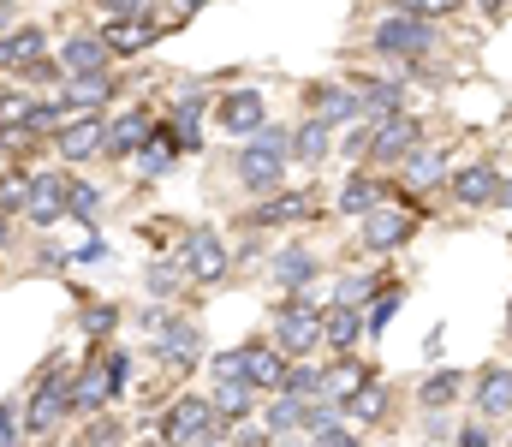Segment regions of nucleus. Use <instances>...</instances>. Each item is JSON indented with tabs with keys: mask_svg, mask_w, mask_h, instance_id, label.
Masks as SVG:
<instances>
[{
	"mask_svg": "<svg viewBox=\"0 0 512 447\" xmlns=\"http://www.w3.org/2000/svg\"><path fill=\"white\" fill-rule=\"evenodd\" d=\"M399 6H405V12H417V18H429V24H435V18H453V12H459V6H465V0H399Z\"/></svg>",
	"mask_w": 512,
	"mask_h": 447,
	"instance_id": "09e8293b",
	"label": "nucleus"
},
{
	"mask_svg": "<svg viewBox=\"0 0 512 447\" xmlns=\"http://www.w3.org/2000/svg\"><path fill=\"white\" fill-rule=\"evenodd\" d=\"M90 352H96V358H102V370L126 388V382H131V352H126V346H108V340H102V346H90Z\"/></svg>",
	"mask_w": 512,
	"mask_h": 447,
	"instance_id": "a18cd8bd",
	"label": "nucleus"
},
{
	"mask_svg": "<svg viewBox=\"0 0 512 447\" xmlns=\"http://www.w3.org/2000/svg\"><path fill=\"white\" fill-rule=\"evenodd\" d=\"M286 149H292V138H286L280 126H262L251 144L233 155L239 185H245V191H262V197H274V191H280V179H286Z\"/></svg>",
	"mask_w": 512,
	"mask_h": 447,
	"instance_id": "f03ea898",
	"label": "nucleus"
},
{
	"mask_svg": "<svg viewBox=\"0 0 512 447\" xmlns=\"http://www.w3.org/2000/svg\"><path fill=\"white\" fill-rule=\"evenodd\" d=\"M286 364H292V358H286L274 340H251V346H245V382H251L256 394H280Z\"/></svg>",
	"mask_w": 512,
	"mask_h": 447,
	"instance_id": "4be33fe9",
	"label": "nucleus"
},
{
	"mask_svg": "<svg viewBox=\"0 0 512 447\" xmlns=\"http://www.w3.org/2000/svg\"><path fill=\"white\" fill-rule=\"evenodd\" d=\"M78 328H84V334L102 346V340L120 328V304H84V310H78Z\"/></svg>",
	"mask_w": 512,
	"mask_h": 447,
	"instance_id": "ea45409f",
	"label": "nucleus"
},
{
	"mask_svg": "<svg viewBox=\"0 0 512 447\" xmlns=\"http://www.w3.org/2000/svg\"><path fill=\"white\" fill-rule=\"evenodd\" d=\"M256 394L251 382H215L209 388V406H215V424H227V430H239V424H251L256 418Z\"/></svg>",
	"mask_w": 512,
	"mask_h": 447,
	"instance_id": "393cba45",
	"label": "nucleus"
},
{
	"mask_svg": "<svg viewBox=\"0 0 512 447\" xmlns=\"http://www.w3.org/2000/svg\"><path fill=\"white\" fill-rule=\"evenodd\" d=\"M364 334H370V328H364V310H358V304H328V310H322V352L346 358V352H358Z\"/></svg>",
	"mask_w": 512,
	"mask_h": 447,
	"instance_id": "6ab92c4d",
	"label": "nucleus"
},
{
	"mask_svg": "<svg viewBox=\"0 0 512 447\" xmlns=\"http://www.w3.org/2000/svg\"><path fill=\"white\" fill-rule=\"evenodd\" d=\"M411 227H417V209H393V203H376V209L358 221V245H364L370 257H387V251H399V245L411 239Z\"/></svg>",
	"mask_w": 512,
	"mask_h": 447,
	"instance_id": "0eeeda50",
	"label": "nucleus"
},
{
	"mask_svg": "<svg viewBox=\"0 0 512 447\" xmlns=\"http://www.w3.org/2000/svg\"><path fill=\"white\" fill-rule=\"evenodd\" d=\"M209 376H215V382H245V346H233V352H215Z\"/></svg>",
	"mask_w": 512,
	"mask_h": 447,
	"instance_id": "49530a36",
	"label": "nucleus"
},
{
	"mask_svg": "<svg viewBox=\"0 0 512 447\" xmlns=\"http://www.w3.org/2000/svg\"><path fill=\"white\" fill-rule=\"evenodd\" d=\"M209 430H215V406H209V394H179L173 412L161 418V442L167 447H197Z\"/></svg>",
	"mask_w": 512,
	"mask_h": 447,
	"instance_id": "6e6552de",
	"label": "nucleus"
},
{
	"mask_svg": "<svg viewBox=\"0 0 512 447\" xmlns=\"http://www.w3.org/2000/svg\"><path fill=\"white\" fill-rule=\"evenodd\" d=\"M501 167L495 161H465L453 179H447V191H453V203L459 209H489V203H501Z\"/></svg>",
	"mask_w": 512,
	"mask_h": 447,
	"instance_id": "f8f14e48",
	"label": "nucleus"
},
{
	"mask_svg": "<svg viewBox=\"0 0 512 447\" xmlns=\"http://www.w3.org/2000/svg\"><path fill=\"white\" fill-rule=\"evenodd\" d=\"M465 400H471V418H483V424H512V364H483V370L471 376Z\"/></svg>",
	"mask_w": 512,
	"mask_h": 447,
	"instance_id": "423d86ee",
	"label": "nucleus"
},
{
	"mask_svg": "<svg viewBox=\"0 0 512 447\" xmlns=\"http://www.w3.org/2000/svg\"><path fill=\"white\" fill-rule=\"evenodd\" d=\"M316 447H364V436L352 430V424H334V430H322V436H310Z\"/></svg>",
	"mask_w": 512,
	"mask_h": 447,
	"instance_id": "603ef678",
	"label": "nucleus"
},
{
	"mask_svg": "<svg viewBox=\"0 0 512 447\" xmlns=\"http://www.w3.org/2000/svg\"><path fill=\"white\" fill-rule=\"evenodd\" d=\"M370 138H376V120H358V126H346L340 155H346V161H370Z\"/></svg>",
	"mask_w": 512,
	"mask_h": 447,
	"instance_id": "c03bdc74",
	"label": "nucleus"
},
{
	"mask_svg": "<svg viewBox=\"0 0 512 447\" xmlns=\"http://www.w3.org/2000/svg\"><path fill=\"white\" fill-rule=\"evenodd\" d=\"M114 90H120V78H114V72H90V78H60V102H66L72 114H102V108L114 102Z\"/></svg>",
	"mask_w": 512,
	"mask_h": 447,
	"instance_id": "412c9836",
	"label": "nucleus"
},
{
	"mask_svg": "<svg viewBox=\"0 0 512 447\" xmlns=\"http://www.w3.org/2000/svg\"><path fill=\"white\" fill-rule=\"evenodd\" d=\"M274 447H316L310 436H286V442H274Z\"/></svg>",
	"mask_w": 512,
	"mask_h": 447,
	"instance_id": "13d9d810",
	"label": "nucleus"
},
{
	"mask_svg": "<svg viewBox=\"0 0 512 447\" xmlns=\"http://www.w3.org/2000/svg\"><path fill=\"white\" fill-rule=\"evenodd\" d=\"M149 138H155V114H149V108H126V114H114V120H108V149H102V155L131 161Z\"/></svg>",
	"mask_w": 512,
	"mask_h": 447,
	"instance_id": "aec40b11",
	"label": "nucleus"
},
{
	"mask_svg": "<svg viewBox=\"0 0 512 447\" xmlns=\"http://www.w3.org/2000/svg\"><path fill=\"white\" fill-rule=\"evenodd\" d=\"M310 215H322L316 209V197L310 191H274V197H262L256 209H245V227H298V221H310Z\"/></svg>",
	"mask_w": 512,
	"mask_h": 447,
	"instance_id": "4468645a",
	"label": "nucleus"
},
{
	"mask_svg": "<svg viewBox=\"0 0 512 447\" xmlns=\"http://www.w3.org/2000/svg\"><path fill=\"white\" fill-rule=\"evenodd\" d=\"M382 418H387V388L370 376V382L346 400V424H382Z\"/></svg>",
	"mask_w": 512,
	"mask_h": 447,
	"instance_id": "f704fd0d",
	"label": "nucleus"
},
{
	"mask_svg": "<svg viewBox=\"0 0 512 447\" xmlns=\"http://www.w3.org/2000/svg\"><path fill=\"white\" fill-rule=\"evenodd\" d=\"M66 418H72V370H66V358H48L24 400V436H60Z\"/></svg>",
	"mask_w": 512,
	"mask_h": 447,
	"instance_id": "f257e3e1",
	"label": "nucleus"
},
{
	"mask_svg": "<svg viewBox=\"0 0 512 447\" xmlns=\"http://www.w3.org/2000/svg\"><path fill=\"white\" fill-rule=\"evenodd\" d=\"M298 424H304V400L268 394V406H262V430H268V436H298Z\"/></svg>",
	"mask_w": 512,
	"mask_h": 447,
	"instance_id": "c9c22d12",
	"label": "nucleus"
},
{
	"mask_svg": "<svg viewBox=\"0 0 512 447\" xmlns=\"http://www.w3.org/2000/svg\"><path fill=\"white\" fill-rule=\"evenodd\" d=\"M131 161H137V173H143V179H167V173H173V161H179V138H173L167 126H155V138L137 149Z\"/></svg>",
	"mask_w": 512,
	"mask_h": 447,
	"instance_id": "7c9ffc66",
	"label": "nucleus"
},
{
	"mask_svg": "<svg viewBox=\"0 0 512 447\" xmlns=\"http://www.w3.org/2000/svg\"><path fill=\"white\" fill-rule=\"evenodd\" d=\"M501 6H512V0H501Z\"/></svg>",
	"mask_w": 512,
	"mask_h": 447,
	"instance_id": "69168bd1",
	"label": "nucleus"
},
{
	"mask_svg": "<svg viewBox=\"0 0 512 447\" xmlns=\"http://www.w3.org/2000/svg\"><path fill=\"white\" fill-rule=\"evenodd\" d=\"M507 447H512V436H507Z\"/></svg>",
	"mask_w": 512,
	"mask_h": 447,
	"instance_id": "338daca9",
	"label": "nucleus"
},
{
	"mask_svg": "<svg viewBox=\"0 0 512 447\" xmlns=\"http://www.w3.org/2000/svg\"><path fill=\"white\" fill-rule=\"evenodd\" d=\"M24 221H30V227H60V221H66V167H60V173H30Z\"/></svg>",
	"mask_w": 512,
	"mask_h": 447,
	"instance_id": "dca6fc26",
	"label": "nucleus"
},
{
	"mask_svg": "<svg viewBox=\"0 0 512 447\" xmlns=\"http://www.w3.org/2000/svg\"><path fill=\"white\" fill-rule=\"evenodd\" d=\"M6 30H18V6H12V0H0V36H6Z\"/></svg>",
	"mask_w": 512,
	"mask_h": 447,
	"instance_id": "4d7b16f0",
	"label": "nucleus"
},
{
	"mask_svg": "<svg viewBox=\"0 0 512 447\" xmlns=\"http://www.w3.org/2000/svg\"><path fill=\"white\" fill-rule=\"evenodd\" d=\"M215 126H221L227 138H256V132L268 126V102H262V90H233V96H221Z\"/></svg>",
	"mask_w": 512,
	"mask_h": 447,
	"instance_id": "f3484780",
	"label": "nucleus"
},
{
	"mask_svg": "<svg viewBox=\"0 0 512 447\" xmlns=\"http://www.w3.org/2000/svg\"><path fill=\"white\" fill-rule=\"evenodd\" d=\"M102 257H108V245H102V239H84V245L72 251V263H102Z\"/></svg>",
	"mask_w": 512,
	"mask_h": 447,
	"instance_id": "6e6d98bb",
	"label": "nucleus"
},
{
	"mask_svg": "<svg viewBox=\"0 0 512 447\" xmlns=\"http://www.w3.org/2000/svg\"><path fill=\"white\" fill-rule=\"evenodd\" d=\"M274 442H280V436H268L262 424H239V430L227 436V447H274Z\"/></svg>",
	"mask_w": 512,
	"mask_h": 447,
	"instance_id": "8fccbe9b",
	"label": "nucleus"
},
{
	"mask_svg": "<svg viewBox=\"0 0 512 447\" xmlns=\"http://www.w3.org/2000/svg\"><path fill=\"white\" fill-rule=\"evenodd\" d=\"M155 36H161V18H108V24H102L108 54H143Z\"/></svg>",
	"mask_w": 512,
	"mask_h": 447,
	"instance_id": "cd10ccee",
	"label": "nucleus"
},
{
	"mask_svg": "<svg viewBox=\"0 0 512 447\" xmlns=\"http://www.w3.org/2000/svg\"><path fill=\"white\" fill-rule=\"evenodd\" d=\"M352 90L364 96V114H370V120L405 114V84H399V78H352Z\"/></svg>",
	"mask_w": 512,
	"mask_h": 447,
	"instance_id": "c756f323",
	"label": "nucleus"
},
{
	"mask_svg": "<svg viewBox=\"0 0 512 447\" xmlns=\"http://www.w3.org/2000/svg\"><path fill=\"white\" fill-rule=\"evenodd\" d=\"M423 144V126H417V114H387L376 120V138H370V161H382V167H399L411 149Z\"/></svg>",
	"mask_w": 512,
	"mask_h": 447,
	"instance_id": "2eb2a0df",
	"label": "nucleus"
},
{
	"mask_svg": "<svg viewBox=\"0 0 512 447\" xmlns=\"http://www.w3.org/2000/svg\"><path fill=\"white\" fill-rule=\"evenodd\" d=\"M72 447H126V424H120L114 412H102V418H90V424L72 436Z\"/></svg>",
	"mask_w": 512,
	"mask_h": 447,
	"instance_id": "58836bf2",
	"label": "nucleus"
},
{
	"mask_svg": "<svg viewBox=\"0 0 512 447\" xmlns=\"http://www.w3.org/2000/svg\"><path fill=\"white\" fill-rule=\"evenodd\" d=\"M0 447H24V418L12 400H0Z\"/></svg>",
	"mask_w": 512,
	"mask_h": 447,
	"instance_id": "de8ad7c7",
	"label": "nucleus"
},
{
	"mask_svg": "<svg viewBox=\"0 0 512 447\" xmlns=\"http://www.w3.org/2000/svg\"><path fill=\"white\" fill-rule=\"evenodd\" d=\"M459 447H495V424H483V418H471V424L459 430Z\"/></svg>",
	"mask_w": 512,
	"mask_h": 447,
	"instance_id": "5fc2aeb1",
	"label": "nucleus"
},
{
	"mask_svg": "<svg viewBox=\"0 0 512 447\" xmlns=\"http://www.w3.org/2000/svg\"><path fill=\"white\" fill-rule=\"evenodd\" d=\"M364 382H370V364H364L358 352H346V358L322 364V394H316V400H334V406L346 412V400H352V394H358Z\"/></svg>",
	"mask_w": 512,
	"mask_h": 447,
	"instance_id": "5701e85b",
	"label": "nucleus"
},
{
	"mask_svg": "<svg viewBox=\"0 0 512 447\" xmlns=\"http://www.w3.org/2000/svg\"><path fill=\"white\" fill-rule=\"evenodd\" d=\"M507 328H512V310H507Z\"/></svg>",
	"mask_w": 512,
	"mask_h": 447,
	"instance_id": "e2e57ef3",
	"label": "nucleus"
},
{
	"mask_svg": "<svg viewBox=\"0 0 512 447\" xmlns=\"http://www.w3.org/2000/svg\"><path fill=\"white\" fill-rule=\"evenodd\" d=\"M399 179L411 185V191H435V185H447L453 173H447V149L441 144H417L405 161H399Z\"/></svg>",
	"mask_w": 512,
	"mask_h": 447,
	"instance_id": "b1692460",
	"label": "nucleus"
},
{
	"mask_svg": "<svg viewBox=\"0 0 512 447\" xmlns=\"http://www.w3.org/2000/svg\"><path fill=\"white\" fill-rule=\"evenodd\" d=\"M280 394H286V400H316V394H322V364H310V358H292V364H286V382H280Z\"/></svg>",
	"mask_w": 512,
	"mask_h": 447,
	"instance_id": "e433bc0d",
	"label": "nucleus"
},
{
	"mask_svg": "<svg viewBox=\"0 0 512 447\" xmlns=\"http://www.w3.org/2000/svg\"><path fill=\"white\" fill-rule=\"evenodd\" d=\"M54 149H60V161H66V167L96 161V155L108 149V120H102V114H78V120L54 138Z\"/></svg>",
	"mask_w": 512,
	"mask_h": 447,
	"instance_id": "a211bd4d",
	"label": "nucleus"
},
{
	"mask_svg": "<svg viewBox=\"0 0 512 447\" xmlns=\"http://www.w3.org/2000/svg\"><path fill=\"white\" fill-rule=\"evenodd\" d=\"M149 447H167V442H149Z\"/></svg>",
	"mask_w": 512,
	"mask_h": 447,
	"instance_id": "0e129e2a",
	"label": "nucleus"
},
{
	"mask_svg": "<svg viewBox=\"0 0 512 447\" xmlns=\"http://www.w3.org/2000/svg\"><path fill=\"white\" fill-rule=\"evenodd\" d=\"M179 269H185V281L215 287V281L233 275V251H227V239H221L215 227H191L185 245H179Z\"/></svg>",
	"mask_w": 512,
	"mask_h": 447,
	"instance_id": "39448f33",
	"label": "nucleus"
},
{
	"mask_svg": "<svg viewBox=\"0 0 512 447\" xmlns=\"http://www.w3.org/2000/svg\"><path fill=\"white\" fill-rule=\"evenodd\" d=\"M42 54H48V36H42L36 24H18V30L0 36V66H30V60H42Z\"/></svg>",
	"mask_w": 512,
	"mask_h": 447,
	"instance_id": "473e14b6",
	"label": "nucleus"
},
{
	"mask_svg": "<svg viewBox=\"0 0 512 447\" xmlns=\"http://www.w3.org/2000/svg\"><path fill=\"white\" fill-rule=\"evenodd\" d=\"M54 60H60V78H90V72H114V54H108L102 30H78V36H66Z\"/></svg>",
	"mask_w": 512,
	"mask_h": 447,
	"instance_id": "ddd939ff",
	"label": "nucleus"
},
{
	"mask_svg": "<svg viewBox=\"0 0 512 447\" xmlns=\"http://www.w3.org/2000/svg\"><path fill=\"white\" fill-rule=\"evenodd\" d=\"M501 203H507V209H512V179H507V185H501Z\"/></svg>",
	"mask_w": 512,
	"mask_h": 447,
	"instance_id": "bf43d9fd",
	"label": "nucleus"
},
{
	"mask_svg": "<svg viewBox=\"0 0 512 447\" xmlns=\"http://www.w3.org/2000/svg\"><path fill=\"white\" fill-rule=\"evenodd\" d=\"M149 334H155V358H161L167 370H191V364L203 358V334H197V322H185V316H173V310H167Z\"/></svg>",
	"mask_w": 512,
	"mask_h": 447,
	"instance_id": "9d476101",
	"label": "nucleus"
},
{
	"mask_svg": "<svg viewBox=\"0 0 512 447\" xmlns=\"http://www.w3.org/2000/svg\"><path fill=\"white\" fill-rule=\"evenodd\" d=\"M334 203H340V215H358V221H364L376 203H387V185H382V179H370V173H352V179L340 185V197H334Z\"/></svg>",
	"mask_w": 512,
	"mask_h": 447,
	"instance_id": "2f4dec72",
	"label": "nucleus"
},
{
	"mask_svg": "<svg viewBox=\"0 0 512 447\" xmlns=\"http://www.w3.org/2000/svg\"><path fill=\"white\" fill-rule=\"evenodd\" d=\"M304 108H310V120H322L328 132L370 120V114H364V96H358L352 84H310V90H304Z\"/></svg>",
	"mask_w": 512,
	"mask_h": 447,
	"instance_id": "1a4fd4ad",
	"label": "nucleus"
},
{
	"mask_svg": "<svg viewBox=\"0 0 512 447\" xmlns=\"http://www.w3.org/2000/svg\"><path fill=\"white\" fill-rule=\"evenodd\" d=\"M465 388H471V382H465L459 370H429V376L417 382V406H423V412H447V406L465 400Z\"/></svg>",
	"mask_w": 512,
	"mask_h": 447,
	"instance_id": "c85d7f7f",
	"label": "nucleus"
},
{
	"mask_svg": "<svg viewBox=\"0 0 512 447\" xmlns=\"http://www.w3.org/2000/svg\"><path fill=\"white\" fill-rule=\"evenodd\" d=\"M108 18H155V0H102Z\"/></svg>",
	"mask_w": 512,
	"mask_h": 447,
	"instance_id": "864d4df0",
	"label": "nucleus"
},
{
	"mask_svg": "<svg viewBox=\"0 0 512 447\" xmlns=\"http://www.w3.org/2000/svg\"><path fill=\"white\" fill-rule=\"evenodd\" d=\"M18 72H24V84H60V60H48V54L30 60V66H18Z\"/></svg>",
	"mask_w": 512,
	"mask_h": 447,
	"instance_id": "3c124183",
	"label": "nucleus"
},
{
	"mask_svg": "<svg viewBox=\"0 0 512 447\" xmlns=\"http://www.w3.org/2000/svg\"><path fill=\"white\" fill-rule=\"evenodd\" d=\"M322 310L310 293H286V304H274V346L286 358H310L322 352Z\"/></svg>",
	"mask_w": 512,
	"mask_h": 447,
	"instance_id": "7ed1b4c3",
	"label": "nucleus"
},
{
	"mask_svg": "<svg viewBox=\"0 0 512 447\" xmlns=\"http://www.w3.org/2000/svg\"><path fill=\"white\" fill-rule=\"evenodd\" d=\"M328 149H334V132H328L322 120H310V114H304V120L292 126V155H298L304 167H322V161H328Z\"/></svg>",
	"mask_w": 512,
	"mask_h": 447,
	"instance_id": "72a5a7b5",
	"label": "nucleus"
},
{
	"mask_svg": "<svg viewBox=\"0 0 512 447\" xmlns=\"http://www.w3.org/2000/svg\"><path fill=\"white\" fill-rule=\"evenodd\" d=\"M0 161H6V144H0Z\"/></svg>",
	"mask_w": 512,
	"mask_h": 447,
	"instance_id": "680f3d73",
	"label": "nucleus"
},
{
	"mask_svg": "<svg viewBox=\"0 0 512 447\" xmlns=\"http://www.w3.org/2000/svg\"><path fill=\"white\" fill-rule=\"evenodd\" d=\"M268 275H274L286 293H310V281L322 275V257H316V251H304V245H286V251H274Z\"/></svg>",
	"mask_w": 512,
	"mask_h": 447,
	"instance_id": "a878e982",
	"label": "nucleus"
},
{
	"mask_svg": "<svg viewBox=\"0 0 512 447\" xmlns=\"http://www.w3.org/2000/svg\"><path fill=\"white\" fill-rule=\"evenodd\" d=\"M167 132H173L185 149L203 144V84H197V78L179 90V102H173V114H167Z\"/></svg>",
	"mask_w": 512,
	"mask_h": 447,
	"instance_id": "bb28decb",
	"label": "nucleus"
},
{
	"mask_svg": "<svg viewBox=\"0 0 512 447\" xmlns=\"http://www.w3.org/2000/svg\"><path fill=\"white\" fill-rule=\"evenodd\" d=\"M24 197H30V173H0V215L6 221L24 209Z\"/></svg>",
	"mask_w": 512,
	"mask_h": 447,
	"instance_id": "37998d69",
	"label": "nucleus"
},
{
	"mask_svg": "<svg viewBox=\"0 0 512 447\" xmlns=\"http://www.w3.org/2000/svg\"><path fill=\"white\" fill-rule=\"evenodd\" d=\"M179 281H185V269H179V263H149V269H143V287H149L155 298H173V293H179Z\"/></svg>",
	"mask_w": 512,
	"mask_h": 447,
	"instance_id": "79ce46f5",
	"label": "nucleus"
},
{
	"mask_svg": "<svg viewBox=\"0 0 512 447\" xmlns=\"http://www.w3.org/2000/svg\"><path fill=\"white\" fill-rule=\"evenodd\" d=\"M0 245H6V215H0Z\"/></svg>",
	"mask_w": 512,
	"mask_h": 447,
	"instance_id": "052dcab7",
	"label": "nucleus"
},
{
	"mask_svg": "<svg viewBox=\"0 0 512 447\" xmlns=\"http://www.w3.org/2000/svg\"><path fill=\"white\" fill-rule=\"evenodd\" d=\"M120 394H126V388L102 370V358H90V364L72 370V412H78V418H102V412H114Z\"/></svg>",
	"mask_w": 512,
	"mask_h": 447,
	"instance_id": "9b49d317",
	"label": "nucleus"
},
{
	"mask_svg": "<svg viewBox=\"0 0 512 447\" xmlns=\"http://www.w3.org/2000/svg\"><path fill=\"white\" fill-rule=\"evenodd\" d=\"M66 215L72 221H96L102 215V191L90 179H78V173H66Z\"/></svg>",
	"mask_w": 512,
	"mask_h": 447,
	"instance_id": "4c0bfd02",
	"label": "nucleus"
},
{
	"mask_svg": "<svg viewBox=\"0 0 512 447\" xmlns=\"http://www.w3.org/2000/svg\"><path fill=\"white\" fill-rule=\"evenodd\" d=\"M399 304H405V293H399V287H376V298L364 304V328H370V334H382L387 322H393V310H399Z\"/></svg>",
	"mask_w": 512,
	"mask_h": 447,
	"instance_id": "a19ab883",
	"label": "nucleus"
},
{
	"mask_svg": "<svg viewBox=\"0 0 512 447\" xmlns=\"http://www.w3.org/2000/svg\"><path fill=\"white\" fill-rule=\"evenodd\" d=\"M370 48L382 54V60H399V66H417L429 48H435V24L429 18H417V12H387L382 24H376V36H370Z\"/></svg>",
	"mask_w": 512,
	"mask_h": 447,
	"instance_id": "20e7f679",
	"label": "nucleus"
}]
</instances>
